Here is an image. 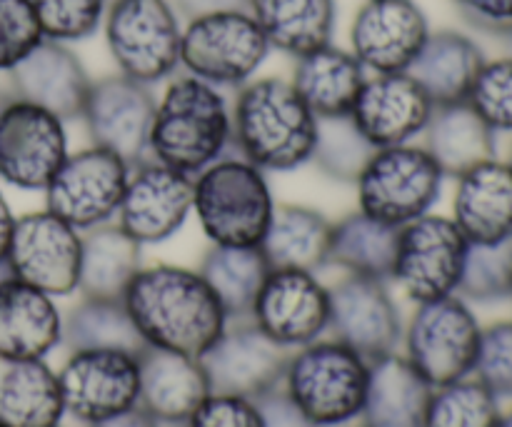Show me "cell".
<instances>
[{
    "mask_svg": "<svg viewBox=\"0 0 512 427\" xmlns=\"http://www.w3.org/2000/svg\"><path fill=\"white\" fill-rule=\"evenodd\" d=\"M148 348L200 358L228 328L230 318L198 270L183 265H143L123 295Z\"/></svg>",
    "mask_w": 512,
    "mask_h": 427,
    "instance_id": "1",
    "label": "cell"
},
{
    "mask_svg": "<svg viewBox=\"0 0 512 427\" xmlns=\"http://www.w3.org/2000/svg\"><path fill=\"white\" fill-rule=\"evenodd\" d=\"M233 150L263 173H293L310 163L318 118L290 80L253 78L235 90Z\"/></svg>",
    "mask_w": 512,
    "mask_h": 427,
    "instance_id": "2",
    "label": "cell"
},
{
    "mask_svg": "<svg viewBox=\"0 0 512 427\" xmlns=\"http://www.w3.org/2000/svg\"><path fill=\"white\" fill-rule=\"evenodd\" d=\"M233 150V110L225 93L193 75H178L155 103L148 158L195 175Z\"/></svg>",
    "mask_w": 512,
    "mask_h": 427,
    "instance_id": "3",
    "label": "cell"
},
{
    "mask_svg": "<svg viewBox=\"0 0 512 427\" xmlns=\"http://www.w3.org/2000/svg\"><path fill=\"white\" fill-rule=\"evenodd\" d=\"M273 210L268 173L235 150L193 178V213L210 245H260Z\"/></svg>",
    "mask_w": 512,
    "mask_h": 427,
    "instance_id": "4",
    "label": "cell"
},
{
    "mask_svg": "<svg viewBox=\"0 0 512 427\" xmlns=\"http://www.w3.org/2000/svg\"><path fill=\"white\" fill-rule=\"evenodd\" d=\"M370 360L335 338L288 353L280 388L315 427H350L360 420Z\"/></svg>",
    "mask_w": 512,
    "mask_h": 427,
    "instance_id": "5",
    "label": "cell"
},
{
    "mask_svg": "<svg viewBox=\"0 0 512 427\" xmlns=\"http://www.w3.org/2000/svg\"><path fill=\"white\" fill-rule=\"evenodd\" d=\"M445 175L423 145L375 148L355 178L358 210L380 223L403 225L433 213L443 195Z\"/></svg>",
    "mask_w": 512,
    "mask_h": 427,
    "instance_id": "6",
    "label": "cell"
},
{
    "mask_svg": "<svg viewBox=\"0 0 512 427\" xmlns=\"http://www.w3.org/2000/svg\"><path fill=\"white\" fill-rule=\"evenodd\" d=\"M118 73L155 85L180 68L183 23L170 0H113L103 18Z\"/></svg>",
    "mask_w": 512,
    "mask_h": 427,
    "instance_id": "7",
    "label": "cell"
},
{
    "mask_svg": "<svg viewBox=\"0 0 512 427\" xmlns=\"http://www.w3.org/2000/svg\"><path fill=\"white\" fill-rule=\"evenodd\" d=\"M478 315L460 295L415 305L403 325V355L433 388L470 378L480 343Z\"/></svg>",
    "mask_w": 512,
    "mask_h": 427,
    "instance_id": "8",
    "label": "cell"
},
{
    "mask_svg": "<svg viewBox=\"0 0 512 427\" xmlns=\"http://www.w3.org/2000/svg\"><path fill=\"white\" fill-rule=\"evenodd\" d=\"M270 43L248 10L185 20L180 68L215 88H235L255 78L270 55Z\"/></svg>",
    "mask_w": 512,
    "mask_h": 427,
    "instance_id": "9",
    "label": "cell"
},
{
    "mask_svg": "<svg viewBox=\"0 0 512 427\" xmlns=\"http://www.w3.org/2000/svg\"><path fill=\"white\" fill-rule=\"evenodd\" d=\"M468 248L453 218L423 215L400 228L390 280L415 305L458 295Z\"/></svg>",
    "mask_w": 512,
    "mask_h": 427,
    "instance_id": "10",
    "label": "cell"
},
{
    "mask_svg": "<svg viewBox=\"0 0 512 427\" xmlns=\"http://www.w3.org/2000/svg\"><path fill=\"white\" fill-rule=\"evenodd\" d=\"M133 165L120 155L90 143L68 153L45 193V210L80 233L113 223Z\"/></svg>",
    "mask_w": 512,
    "mask_h": 427,
    "instance_id": "11",
    "label": "cell"
},
{
    "mask_svg": "<svg viewBox=\"0 0 512 427\" xmlns=\"http://www.w3.org/2000/svg\"><path fill=\"white\" fill-rule=\"evenodd\" d=\"M65 120L40 105L3 93L0 100V180L43 193L68 158Z\"/></svg>",
    "mask_w": 512,
    "mask_h": 427,
    "instance_id": "12",
    "label": "cell"
},
{
    "mask_svg": "<svg viewBox=\"0 0 512 427\" xmlns=\"http://www.w3.org/2000/svg\"><path fill=\"white\" fill-rule=\"evenodd\" d=\"M80 253L83 233L43 208L15 218L5 265L50 298H68L78 290Z\"/></svg>",
    "mask_w": 512,
    "mask_h": 427,
    "instance_id": "13",
    "label": "cell"
},
{
    "mask_svg": "<svg viewBox=\"0 0 512 427\" xmlns=\"http://www.w3.org/2000/svg\"><path fill=\"white\" fill-rule=\"evenodd\" d=\"M65 415L80 425L138 408V355L123 350H73L58 370Z\"/></svg>",
    "mask_w": 512,
    "mask_h": 427,
    "instance_id": "14",
    "label": "cell"
},
{
    "mask_svg": "<svg viewBox=\"0 0 512 427\" xmlns=\"http://www.w3.org/2000/svg\"><path fill=\"white\" fill-rule=\"evenodd\" d=\"M248 320L265 338L293 353L328 335V285L318 273L270 270Z\"/></svg>",
    "mask_w": 512,
    "mask_h": 427,
    "instance_id": "15",
    "label": "cell"
},
{
    "mask_svg": "<svg viewBox=\"0 0 512 427\" xmlns=\"http://www.w3.org/2000/svg\"><path fill=\"white\" fill-rule=\"evenodd\" d=\"M155 103L158 98L150 85L123 73L105 75L90 83L80 120L90 143L120 155L125 163L138 165L148 158Z\"/></svg>",
    "mask_w": 512,
    "mask_h": 427,
    "instance_id": "16",
    "label": "cell"
},
{
    "mask_svg": "<svg viewBox=\"0 0 512 427\" xmlns=\"http://www.w3.org/2000/svg\"><path fill=\"white\" fill-rule=\"evenodd\" d=\"M330 293V338L353 348L365 360L395 353L403 340V315L388 280L345 275Z\"/></svg>",
    "mask_w": 512,
    "mask_h": 427,
    "instance_id": "17",
    "label": "cell"
},
{
    "mask_svg": "<svg viewBox=\"0 0 512 427\" xmlns=\"http://www.w3.org/2000/svg\"><path fill=\"white\" fill-rule=\"evenodd\" d=\"M193 213V178L153 158L133 165L115 223L140 245H158L180 233Z\"/></svg>",
    "mask_w": 512,
    "mask_h": 427,
    "instance_id": "18",
    "label": "cell"
},
{
    "mask_svg": "<svg viewBox=\"0 0 512 427\" xmlns=\"http://www.w3.org/2000/svg\"><path fill=\"white\" fill-rule=\"evenodd\" d=\"M288 350L265 338L250 320H230L218 340L200 355L210 393L258 400L283 380Z\"/></svg>",
    "mask_w": 512,
    "mask_h": 427,
    "instance_id": "19",
    "label": "cell"
},
{
    "mask_svg": "<svg viewBox=\"0 0 512 427\" xmlns=\"http://www.w3.org/2000/svg\"><path fill=\"white\" fill-rule=\"evenodd\" d=\"M430 35L415 0H365L350 25V53L370 73H405Z\"/></svg>",
    "mask_w": 512,
    "mask_h": 427,
    "instance_id": "20",
    "label": "cell"
},
{
    "mask_svg": "<svg viewBox=\"0 0 512 427\" xmlns=\"http://www.w3.org/2000/svg\"><path fill=\"white\" fill-rule=\"evenodd\" d=\"M433 108V100L408 73H373L355 98L350 120L373 148H390L415 143Z\"/></svg>",
    "mask_w": 512,
    "mask_h": 427,
    "instance_id": "21",
    "label": "cell"
},
{
    "mask_svg": "<svg viewBox=\"0 0 512 427\" xmlns=\"http://www.w3.org/2000/svg\"><path fill=\"white\" fill-rule=\"evenodd\" d=\"M10 95L50 110L58 118L80 120L93 78L65 43L40 40L15 68L8 70Z\"/></svg>",
    "mask_w": 512,
    "mask_h": 427,
    "instance_id": "22",
    "label": "cell"
},
{
    "mask_svg": "<svg viewBox=\"0 0 512 427\" xmlns=\"http://www.w3.org/2000/svg\"><path fill=\"white\" fill-rule=\"evenodd\" d=\"M138 365V408L158 425H185L210 395L200 358L145 345L138 353Z\"/></svg>",
    "mask_w": 512,
    "mask_h": 427,
    "instance_id": "23",
    "label": "cell"
},
{
    "mask_svg": "<svg viewBox=\"0 0 512 427\" xmlns=\"http://www.w3.org/2000/svg\"><path fill=\"white\" fill-rule=\"evenodd\" d=\"M63 345V313L43 290L0 278V358L45 360Z\"/></svg>",
    "mask_w": 512,
    "mask_h": 427,
    "instance_id": "24",
    "label": "cell"
},
{
    "mask_svg": "<svg viewBox=\"0 0 512 427\" xmlns=\"http://www.w3.org/2000/svg\"><path fill=\"white\" fill-rule=\"evenodd\" d=\"M453 220L470 245L512 238V168L493 158L455 178Z\"/></svg>",
    "mask_w": 512,
    "mask_h": 427,
    "instance_id": "25",
    "label": "cell"
},
{
    "mask_svg": "<svg viewBox=\"0 0 512 427\" xmlns=\"http://www.w3.org/2000/svg\"><path fill=\"white\" fill-rule=\"evenodd\" d=\"M433 390L398 350L370 360L360 427H425Z\"/></svg>",
    "mask_w": 512,
    "mask_h": 427,
    "instance_id": "26",
    "label": "cell"
},
{
    "mask_svg": "<svg viewBox=\"0 0 512 427\" xmlns=\"http://www.w3.org/2000/svg\"><path fill=\"white\" fill-rule=\"evenodd\" d=\"M485 60L488 58L483 48L468 33L430 30L428 40L405 73L423 88L433 105H448L468 100Z\"/></svg>",
    "mask_w": 512,
    "mask_h": 427,
    "instance_id": "27",
    "label": "cell"
},
{
    "mask_svg": "<svg viewBox=\"0 0 512 427\" xmlns=\"http://www.w3.org/2000/svg\"><path fill=\"white\" fill-rule=\"evenodd\" d=\"M368 70L350 50L328 43L295 58L293 88L318 120L345 118L353 110Z\"/></svg>",
    "mask_w": 512,
    "mask_h": 427,
    "instance_id": "28",
    "label": "cell"
},
{
    "mask_svg": "<svg viewBox=\"0 0 512 427\" xmlns=\"http://www.w3.org/2000/svg\"><path fill=\"white\" fill-rule=\"evenodd\" d=\"M423 148L445 178H460L485 160L498 158V133L475 113L468 100L435 105L423 130Z\"/></svg>",
    "mask_w": 512,
    "mask_h": 427,
    "instance_id": "29",
    "label": "cell"
},
{
    "mask_svg": "<svg viewBox=\"0 0 512 427\" xmlns=\"http://www.w3.org/2000/svg\"><path fill=\"white\" fill-rule=\"evenodd\" d=\"M333 220L308 205H275L273 218L258 248L270 270H305L318 273L330 265Z\"/></svg>",
    "mask_w": 512,
    "mask_h": 427,
    "instance_id": "30",
    "label": "cell"
},
{
    "mask_svg": "<svg viewBox=\"0 0 512 427\" xmlns=\"http://www.w3.org/2000/svg\"><path fill=\"white\" fill-rule=\"evenodd\" d=\"M63 418L58 373L45 360L0 358V427H58Z\"/></svg>",
    "mask_w": 512,
    "mask_h": 427,
    "instance_id": "31",
    "label": "cell"
},
{
    "mask_svg": "<svg viewBox=\"0 0 512 427\" xmlns=\"http://www.w3.org/2000/svg\"><path fill=\"white\" fill-rule=\"evenodd\" d=\"M248 13L270 48L300 58L333 43L338 5L335 0H248Z\"/></svg>",
    "mask_w": 512,
    "mask_h": 427,
    "instance_id": "32",
    "label": "cell"
},
{
    "mask_svg": "<svg viewBox=\"0 0 512 427\" xmlns=\"http://www.w3.org/2000/svg\"><path fill=\"white\" fill-rule=\"evenodd\" d=\"M143 268V245L118 223H105L83 233L78 293L83 298L123 300L130 280Z\"/></svg>",
    "mask_w": 512,
    "mask_h": 427,
    "instance_id": "33",
    "label": "cell"
},
{
    "mask_svg": "<svg viewBox=\"0 0 512 427\" xmlns=\"http://www.w3.org/2000/svg\"><path fill=\"white\" fill-rule=\"evenodd\" d=\"M198 273L230 320H248L270 265L258 245H210Z\"/></svg>",
    "mask_w": 512,
    "mask_h": 427,
    "instance_id": "34",
    "label": "cell"
},
{
    "mask_svg": "<svg viewBox=\"0 0 512 427\" xmlns=\"http://www.w3.org/2000/svg\"><path fill=\"white\" fill-rule=\"evenodd\" d=\"M400 228L370 218L363 210L348 213L333 223L330 265L345 275L388 280L393 275Z\"/></svg>",
    "mask_w": 512,
    "mask_h": 427,
    "instance_id": "35",
    "label": "cell"
},
{
    "mask_svg": "<svg viewBox=\"0 0 512 427\" xmlns=\"http://www.w3.org/2000/svg\"><path fill=\"white\" fill-rule=\"evenodd\" d=\"M63 345L68 350H123L138 355L145 348L123 300L83 298L63 315Z\"/></svg>",
    "mask_w": 512,
    "mask_h": 427,
    "instance_id": "36",
    "label": "cell"
},
{
    "mask_svg": "<svg viewBox=\"0 0 512 427\" xmlns=\"http://www.w3.org/2000/svg\"><path fill=\"white\" fill-rule=\"evenodd\" d=\"M500 418V398L470 375L433 390L425 427H498Z\"/></svg>",
    "mask_w": 512,
    "mask_h": 427,
    "instance_id": "37",
    "label": "cell"
},
{
    "mask_svg": "<svg viewBox=\"0 0 512 427\" xmlns=\"http://www.w3.org/2000/svg\"><path fill=\"white\" fill-rule=\"evenodd\" d=\"M373 150L375 148L365 140V135L355 128L350 115L323 118L318 120V138H315L310 163H315V168L328 175L330 180L353 185Z\"/></svg>",
    "mask_w": 512,
    "mask_h": 427,
    "instance_id": "38",
    "label": "cell"
},
{
    "mask_svg": "<svg viewBox=\"0 0 512 427\" xmlns=\"http://www.w3.org/2000/svg\"><path fill=\"white\" fill-rule=\"evenodd\" d=\"M468 303H503L512 298V238L488 245H470L458 288Z\"/></svg>",
    "mask_w": 512,
    "mask_h": 427,
    "instance_id": "39",
    "label": "cell"
},
{
    "mask_svg": "<svg viewBox=\"0 0 512 427\" xmlns=\"http://www.w3.org/2000/svg\"><path fill=\"white\" fill-rule=\"evenodd\" d=\"M40 33L55 43H78L103 28L105 0H30Z\"/></svg>",
    "mask_w": 512,
    "mask_h": 427,
    "instance_id": "40",
    "label": "cell"
},
{
    "mask_svg": "<svg viewBox=\"0 0 512 427\" xmlns=\"http://www.w3.org/2000/svg\"><path fill=\"white\" fill-rule=\"evenodd\" d=\"M468 103L495 133L512 135V55L485 60L470 88Z\"/></svg>",
    "mask_w": 512,
    "mask_h": 427,
    "instance_id": "41",
    "label": "cell"
},
{
    "mask_svg": "<svg viewBox=\"0 0 512 427\" xmlns=\"http://www.w3.org/2000/svg\"><path fill=\"white\" fill-rule=\"evenodd\" d=\"M473 378L495 398L512 400V320H498L480 330Z\"/></svg>",
    "mask_w": 512,
    "mask_h": 427,
    "instance_id": "42",
    "label": "cell"
},
{
    "mask_svg": "<svg viewBox=\"0 0 512 427\" xmlns=\"http://www.w3.org/2000/svg\"><path fill=\"white\" fill-rule=\"evenodd\" d=\"M43 40L30 0H0V70L8 73Z\"/></svg>",
    "mask_w": 512,
    "mask_h": 427,
    "instance_id": "43",
    "label": "cell"
},
{
    "mask_svg": "<svg viewBox=\"0 0 512 427\" xmlns=\"http://www.w3.org/2000/svg\"><path fill=\"white\" fill-rule=\"evenodd\" d=\"M188 427H263V415L255 400L240 395L210 393L203 400Z\"/></svg>",
    "mask_w": 512,
    "mask_h": 427,
    "instance_id": "44",
    "label": "cell"
},
{
    "mask_svg": "<svg viewBox=\"0 0 512 427\" xmlns=\"http://www.w3.org/2000/svg\"><path fill=\"white\" fill-rule=\"evenodd\" d=\"M460 18L480 33L503 38L512 30V0H453Z\"/></svg>",
    "mask_w": 512,
    "mask_h": 427,
    "instance_id": "45",
    "label": "cell"
},
{
    "mask_svg": "<svg viewBox=\"0 0 512 427\" xmlns=\"http://www.w3.org/2000/svg\"><path fill=\"white\" fill-rule=\"evenodd\" d=\"M255 403H258L260 415H263V427H315L300 413L298 405L285 395L280 385L265 393L263 398L255 400Z\"/></svg>",
    "mask_w": 512,
    "mask_h": 427,
    "instance_id": "46",
    "label": "cell"
},
{
    "mask_svg": "<svg viewBox=\"0 0 512 427\" xmlns=\"http://www.w3.org/2000/svg\"><path fill=\"white\" fill-rule=\"evenodd\" d=\"M180 18L193 20L200 15L230 13V10H248V0H170Z\"/></svg>",
    "mask_w": 512,
    "mask_h": 427,
    "instance_id": "47",
    "label": "cell"
},
{
    "mask_svg": "<svg viewBox=\"0 0 512 427\" xmlns=\"http://www.w3.org/2000/svg\"><path fill=\"white\" fill-rule=\"evenodd\" d=\"M88 427H160V425L155 423L148 413H143L140 408H133V410H125V413L113 415V418L100 420V423H93Z\"/></svg>",
    "mask_w": 512,
    "mask_h": 427,
    "instance_id": "48",
    "label": "cell"
},
{
    "mask_svg": "<svg viewBox=\"0 0 512 427\" xmlns=\"http://www.w3.org/2000/svg\"><path fill=\"white\" fill-rule=\"evenodd\" d=\"M13 225H15L13 210H10L5 195L0 193V268H8V265H5V260H8V248H10V235H13Z\"/></svg>",
    "mask_w": 512,
    "mask_h": 427,
    "instance_id": "49",
    "label": "cell"
},
{
    "mask_svg": "<svg viewBox=\"0 0 512 427\" xmlns=\"http://www.w3.org/2000/svg\"><path fill=\"white\" fill-rule=\"evenodd\" d=\"M500 40H503V45H505V53L512 55V30H510L508 35H503V38H500Z\"/></svg>",
    "mask_w": 512,
    "mask_h": 427,
    "instance_id": "50",
    "label": "cell"
},
{
    "mask_svg": "<svg viewBox=\"0 0 512 427\" xmlns=\"http://www.w3.org/2000/svg\"><path fill=\"white\" fill-rule=\"evenodd\" d=\"M498 427H512V408L508 410V413H503V418H500Z\"/></svg>",
    "mask_w": 512,
    "mask_h": 427,
    "instance_id": "51",
    "label": "cell"
},
{
    "mask_svg": "<svg viewBox=\"0 0 512 427\" xmlns=\"http://www.w3.org/2000/svg\"><path fill=\"white\" fill-rule=\"evenodd\" d=\"M5 275H10L8 268H0V278H5Z\"/></svg>",
    "mask_w": 512,
    "mask_h": 427,
    "instance_id": "52",
    "label": "cell"
},
{
    "mask_svg": "<svg viewBox=\"0 0 512 427\" xmlns=\"http://www.w3.org/2000/svg\"><path fill=\"white\" fill-rule=\"evenodd\" d=\"M508 165L512 168V145H510V155H508Z\"/></svg>",
    "mask_w": 512,
    "mask_h": 427,
    "instance_id": "53",
    "label": "cell"
},
{
    "mask_svg": "<svg viewBox=\"0 0 512 427\" xmlns=\"http://www.w3.org/2000/svg\"><path fill=\"white\" fill-rule=\"evenodd\" d=\"M160 427H188V425H160Z\"/></svg>",
    "mask_w": 512,
    "mask_h": 427,
    "instance_id": "54",
    "label": "cell"
},
{
    "mask_svg": "<svg viewBox=\"0 0 512 427\" xmlns=\"http://www.w3.org/2000/svg\"><path fill=\"white\" fill-rule=\"evenodd\" d=\"M105 3H108V5H110V3H113V0H105Z\"/></svg>",
    "mask_w": 512,
    "mask_h": 427,
    "instance_id": "55",
    "label": "cell"
},
{
    "mask_svg": "<svg viewBox=\"0 0 512 427\" xmlns=\"http://www.w3.org/2000/svg\"><path fill=\"white\" fill-rule=\"evenodd\" d=\"M0 100H3V93H0Z\"/></svg>",
    "mask_w": 512,
    "mask_h": 427,
    "instance_id": "56",
    "label": "cell"
},
{
    "mask_svg": "<svg viewBox=\"0 0 512 427\" xmlns=\"http://www.w3.org/2000/svg\"><path fill=\"white\" fill-rule=\"evenodd\" d=\"M350 427H353V425H350ZM358 427H360V425H358Z\"/></svg>",
    "mask_w": 512,
    "mask_h": 427,
    "instance_id": "57",
    "label": "cell"
},
{
    "mask_svg": "<svg viewBox=\"0 0 512 427\" xmlns=\"http://www.w3.org/2000/svg\"><path fill=\"white\" fill-rule=\"evenodd\" d=\"M58 427H60V425H58Z\"/></svg>",
    "mask_w": 512,
    "mask_h": 427,
    "instance_id": "58",
    "label": "cell"
}]
</instances>
